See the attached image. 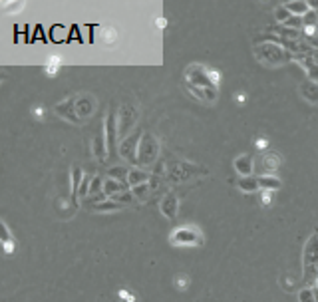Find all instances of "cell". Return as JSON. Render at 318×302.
<instances>
[{"label": "cell", "instance_id": "36", "mask_svg": "<svg viewBox=\"0 0 318 302\" xmlns=\"http://www.w3.org/2000/svg\"><path fill=\"white\" fill-rule=\"evenodd\" d=\"M267 145H269V141L265 140V138H259V140H257V147H259V149H267Z\"/></svg>", "mask_w": 318, "mask_h": 302}, {"label": "cell", "instance_id": "4", "mask_svg": "<svg viewBox=\"0 0 318 302\" xmlns=\"http://www.w3.org/2000/svg\"><path fill=\"white\" fill-rule=\"evenodd\" d=\"M137 119H139V112L134 104H123L117 112V133H119V140L123 141L130 131L136 127Z\"/></svg>", "mask_w": 318, "mask_h": 302}, {"label": "cell", "instance_id": "6", "mask_svg": "<svg viewBox=\"0 0 318 302\" xmlns=\"http://www.w3.org/2000/svg\"><path fill=\"white\" fill-rule=\"evenodd\" d=\"M104 136H106V143H108V153H114V145L119 140V133H117V114H114V110H110L108 116H106Z\"/></svg>", "mask_w": 318, "mask_h": 302}, {"label": "cell", "instance_id": "18", "mask_svg": "<svg viewBox=\"0 0 318 302\" xmlns=\"http://www.w3.org/2000/svg\"><path fill=\"white\" fill-rule=\"evenodd\" d=\"M259 187L263 191H276L282 187V181L276 175H259Z\"/></svg>", "mask_w": 318, "mask_h": 302}, {"label": "cell", "instance_id": "8", "mask_svg": "<svg viewBox=\"0 0 318 302\" xmlns=\"http://www.w3.org/2000/svg\"><path fill=\"white\" fill-rule=\"evenodd\" d=\"M139 140L141 136H134V138H125V140L119 143V155L121 159L134 163L137 167V147H139Z\"/></svg>", "mask_w": 318, "mask_h": 302}, {"label": "cell", "instance_id": "17", "mask_svg": "<svg viewBox=\"0 0 318 302\" xmlns=\"http://www.w3.org/2000/svg\"><path fill=\"white\" fill-rule=\"evenodd\" d=\"M296 60H300L302 62V68L306 70V76H308V80H312V82H316L318 80V64L310 58V54L308 56H298Z\"/></svg>", "mask_w": 318, "mask_h": 302}, {"label": "cell", "instance_id": "22", "mask_svg": "<svg viewBox=\"0 0 318 302\" xmlns=\"http://www.w3.org/2000/svg\"><path fill=\"white\" fill-rule=\"evenodd\" d=\"M121 209H123V205L115 203L114 199H106V201L93 205V211H98V213H112V211H121Z\"/></svg>", "mask_w": 318, "mask_h": 302}, {"label": "cell", "instance_id": "41", "mask_svg": "<svg viewBox=\"0 0 318 302\" xmlns=\"http://www.w3.org/2000/svg\"><path fill=\"white\" fill-rule=\"evenodd\" d=\"M312 290H314V298H316V302H318V286H314Z\"/></svg>", "mask_w": 318, "mask_h": 302}, {"label": "cell", "instance_id": "21", "mask_svg": "<svg viewBox=\"0 0 318 302\" xmlns=\"http://www.w3.org/2000/svg\"><path fill=\"white\" fill-rule=\"evenodd\" d=\"M261 165L265 167V171H267V175H269V171H274V169L280 165V159H278L276 153H265V155L261 157Z\"/></svg>", "mask_w": 318, "mask_h": 302}, {"label": "cell", "instance_id": "31", "mask_svg": "<svg viewBox=\"0 0 318 302\" xmlns=\"http://www.w3.org/2000/svg\"><path fill=\"white\" fill-rule=\"evenodd\" d=\"M209 78H211V86L213 88H219V84H221V72L215 70V68H209Z\"/></svg>", "mask_w": 318, "mask_h": 302}, {"label": "cell", "instance_id": "27", "mask_svg": "<svg viewBox=\"0 0 318 302\" xmlns=\"http://www.w3.org/2000/svg\"><path fill=\"white\" fill-rule=\"evenodd\" d=\"M115 38H117V30H115V28H104V32H102V40H104L106 44H114Z\"/></svg>", "mask_w": 318, "mask_h": 302}, {"label": "cell", "instance_id": "24", "mask_svg": "<svg viewBox=\"0 0 318 302\" xmlns=\"http://www.w3.org/2000/svg\"><path fill=\"white\" fill-rule=\"evenodd\" d=\"M291 18H293V14L289 12V8H287L284 4H280V6H276V8H274V20H276V24L289 22Z\"/></svg>", "mask_w": 318, "mask_h": 302}, {"label": "cell", "instance_id": "19", "mask_svg": "<svg viewBox=\"0 0 318 302\" xmlns=\"http://www.w3.org/2000/svg\"><path fill=\"white\" fill-rule=\"evenodd\" d=\"M287 8H289V12L293 14V16H300V18H304L308 12H310V6H308V2H304V0H295V2H287L284 4Z\"/></svg>", "mask_w": 318, "mask_h": 302}, {"label": "cell", "instance_id": "15", "mask_svg": "<svg viewBox=\"0 0 318 302\" xmlns=\"http://www.w3.org/2000/svg\"><path fill=\"white\" fill-rule=\"evenodd\" d=\"M84 177H86V173H84L80 167H72L70 179H72V199H74V203H78V197H80V185H82Z\"/></svg>", "mask_w": 318, "mask_h": 302}, {"label": "cell", "instance_id": "11", "mask_svg": "<svg viewBox=\"0 0 318 302\" xmlns=\"http://www.w3.org/2000/svg\"><path fill=\"white\" fill-rule=\"evenodd\" d=\"M91 151L98 157V161H106L108 159V143H106V136H93L91 140Z\"/></svg>", "mask_w": 318, "mask_h": 302}, {"label": "cell", "instance_id": "35", "mask_svg": "<svg viewBox=\"0 0 318 302\" xmlns=\"http://www.w3.org/2000/svg\"><path fill=\"white\" fill-rule=\"evenodd\" d=\"M32 112H34V116L38 117V119H42V117H44V108H42V106H38V108H34Z\"/></svg>", "mask_w": 318, "mask_h": 302}, {"label": "cell", "instance_id": "13", "mask_svg": "<svg viewBox=\"0 0 318 302\" xmlns=\"http://www.w3.org/2000/svg\"><path fill=\"white\" fill-rule=\"evenodd\" d=\"M300 93L306 102L310 104H318V82H312V80H304L300 84Z\"/></svg>", "mask_w": 318, "mask_h": 302}, {"label": "cell", "instance_id": "30", "mask_svg": "<svg viewBox=\"0 0 318 302\" xmlns=\"http://www.w3.org/2000/svg\"><path fill=\"white\" fill-rule=\"evenodd\" d=\"M298 300L300 302H316V298H314V290H312V288H304V290H300V292H298Z\"/></svg>", "mask_w": 318, "mask_h": 302}, {"label": "cell", "instance_id": "38", "mask_svg": "<svg viewBox=\"0 0 318 302\" xmlns=\"http://www.w3.org/2000/svg\"><path fill=\"white\" fill-rule=\"evenodd\" d=\"M165 18H157V20H155V26H157V28H163V26H165Z\"/></svg>", "mask_w": 318, "mask_h": 302}, {"label": "cell", "instance_id": "32", "mask_svg": "<svg viewBox=\"0 0 318 302\" xmlns=\"http://www.w3.org/2000/svg\"><path fill=\"white\" fill-rule=\"evenodd\" d=\"M90 185H91V177H84L82 185H80V195H90Z\"/></svg>", "mask_w": 318, "mask_h": 302}, {"label": "cell", "instance_id": "28", "mask_svg": "<svg viewBox=\"0 0 318 302\" xmlns=\"http://www.w3.org/2000/svg\"><path fill=\"white\" fill-rule=\"evenodd\" d=\"M24 8V2H4L2 4V12L10 14V12H18Z\"/></svg>", "mask_w": 318, "mask_h": 302}, {"label": "cell", "instance_id": "5", "mask_svg": "<svg viewBox=\"0 0 318 302\" xmlns=\"http://www.w3.org/2000/svg\"><path fill=\"white\" fill-rule=\"evenodd\" d=\"M185 82L197 88H211V78H209V68L203 64H191L185 68Z\"/></svg>", "mask_w": 318, "mask_h": 302}, {"label": "cell", "instance_id": "33", "mask_svg": "<svg viewBox=\"0 0 318 302\" xmlns=\"http://www.w3.org/2000/svg\"><path fill=\"white\" fill-rule=\"evenodd\" d=\"M60 56H50L48 58V66H52V68H60Z\"/></svg>", "mask_w": 318, "mask_h": 302}, {"label": "cell", "instance_id": "12", "mask_svg": "<svg viewBox=\"0 0 318 302\" xmlns=\"http://www.w3.org/2000/svg\"><path fill=\"white\" fill-rule=\"evenodd\" d=\"M233 165H235V171H237V173H241L243 177L250 175V173H252V169H255V161H252V157L247 155V153L239 155V157L233 161Z\"/></svg>", "mask_w": 318, "mask_h": 302}, {"label": "cell", "instance_id": "40", "mask_svg": "<svg viewBox=\"0 0 318 302\" xmlns=\"http://www.w3.org/2000/svg\"><path fill=\"white\" fill-rule=\"evenodd\" d=\"M179 284H181L179 288H185V284H187V279H185V277H181V279H179Z\"/></svg>", "mask_w": 318, "mask_h": 302}, {"label": "cell", "instance_id": "9", "mask_svg": "<svg viewBox=\"0 0 318 302\" xmlns=\"http://www.w3.org/2000/svg\"><path fill=\"white\" fill-rule=\"evenodd\" d=\"M159 211H161V215L163 217H167V219H177V213H179V199H177V195L175 193H165L163 195V199H161V203H159Z\"/></svg>", "mask_w": 318, "mask_h": 302}, {"label": "cell", "instance_id": "37", "mask_svg": "<svg viewBox=\"0 0 318 302\" xmlns=\"http://www.w3.org/2000/svg\"><path fill=\"white\" fill-rule=\"evenodd\" d=\"M46 74H48V76H56V74H58V68H52V66H46Z\"/></svg>", "mask_w": 318, "mask_h": 302}, {"label": "cell", "instance_id": "1", "mask_svg": "<svg viewBox=\"0 0 318 302\" xmlns=\"http://www.w3.org/2000/svg\"><path fill=\"white\" fill-rule=\"evenodd\" d=\"M255 58L265 66H282L287 62H291L295 56L280 44L265 42V44H259L255 48Z\"/></svg>", "mask_w": 318, "mask_h": 302}, {"label": "cell", "instance_id": "10", "mask_svg": "<svg viewBox=\"0 0 318 302\" xmlns=\"http://www.w3.org/2000/svg\"><path fill=\"white\" fill-rule=\"evenodd\" d=\"M93 112H96V99H93L91 95L84 93V95L76 97V114H78V117H80L82 121L93 116Z\"/></svg>", "mask_w": 318, "mask_h": 302}, {"label": "cell", "instance_id": "23", "mask_svg": "<svg viewBox=\"0 0 318 302\" xmlns=\"http://www.w3.org/2000/svg\"><path fill=\"white\" fill-rule=\"evenodd\" d=\"M128 175H130V169H125V167H112V169H108V177L115 179V181H121V183L128 181Z\"/></svg>", "mask_w": 318, "mask_h": 302}, {"label": "cell", "instance_id": "16", "mask_svg": "<svg viewBox=\"0 0 318 302\" xmlns=\"http://www.w3.org/2000/svg\"><path fill=\"white\" fill-rule=\"evenodd\" d=\"M121 191H128V183H121V181H115V179H104V197H108V199H112L115 197L117 193H121Z\"/></svg>", "mask_w": 318, "mask_h": 302}, {"label": "cell", "instance_id": "39", "mask_svg": "<svg viewBox=\"0 0 318 302\" xmlns=\"http://www.w3.org/2000/svg\"><path fill=\"white\" fill-rule=\"evenodd\" d=\"M235 99L237 102H245V93H235Z\"/></svg>", "mask_w": 318, "mask_h": 302}, {"label": "cell", "instance_id": "2", "mask_svg": "<svg viewBox=\"0 0 318 302\" xmlns=\"http://www.w3.org/2000/svg\"><path fill=\"white\" fill-rule=\"evenodd\" d=\"M159 155V141L153 133H141L137 147V167H151Z\"/></svg>", "mask_w": 318, "mask_h": 302}, {"label": "cell", "instance_id": "26", "mask_svg": "<svg viewBox=\"0 0 318 302\" xmlns=\"http://www.w3.org/2000/svg\"><path fill=\"white\" fill-rule=\"evenodd\" d=\"M112 199H114L115 203H119V205H128V203L134 199V193H132V191H121V193H117Z\"/></svg>", "mask_w": 318, "mask_h": 302}, {"label": "cell", "instance_id": "3", "mask_svg": "<svg viewBox=\"0 0 318 302\" xmlns=\"http://www.w3.org/2000/svg\"><path fill=\"white\" fill-rule=\"evenodd\" d=\"M169 243L173 247H201L203 234L197 227H179L169 234Z\"/></svg>", "mask_w": 318, "mask_h": 302}, {"label": "cell", "instance_id": "29", "mask_svg": "<svg viewBox=\"0 0 318 302\" xmlns=\"http://www.w3.org/2000/svg\"><path fill=\"white\" fill-rule=\"evenodd\" d=\"M100 191H104V181H102V177H93L90 185V197H96Z\"/></svg>", "mask_w": 318, "mask_h": 302}, {"label": "cell", "instance_id": "7", "mask_svg": "<svg viewBox=\"0 0 318 302\" xmlns=\"http://www.w3.org/2000/svg\"><path fill=\"white\" fill-rule=\"evenodd\" d=\"M54 112L62 117V119L70 121V123H82V119L76 114V97H66V99L58 102L54 106Z\"/></svg>", "mask_w": 318, "mask_h": 302}, {"label": "cell", "instance_id": "34", "mask_svg": "<svg viewBox=\"0 0 318 302\" xmlns=\"http://www.w3.org/2000/svg\"><path fill=\"white\" fill-rule=\"evenodd\" d=\"M271 199H273V191H265V195H263V203H265V205H269V203H271Z\"/></svg>", "mask_w": 318, "mask_h": 302}, {"label": "cell", "instance_id": "25", "mask_svg": "<svg viewBox=\"0 0 318 302\" xmlns=\"http://www.w3.org/2000/svg\"><path fill=\"white\" fill-rule=\"evenodd\" d=\"M132 193H134V197H136L139 203H145L147 197H149V185H147V183H141V185L134 187Z\"/></svg>", "mask_w": 318, "mask_h": 302}, {"label": "cell", "instance_id": "20", "mask_svg": "<svg viewBox=\"0 0 318 302\" xmlns=\"http://www.w3.org/2000/svg\"><path fill=\"white\" fill-rule=\"evenodd\" d=\"M239 189L243 193H257L261 187H259V177H252V175H247V177H241L239 179Z\"/></svg>", "mask_w": 318, "mask_h": 302}, {"label": "cell", "instance_id": "14", "mask_svg": "<svg viewBox=\"0 0 318 302\" xmlns=\"http://www.w3.org/2000/svg\"><path fill=\"white\" fill-rule=\"evenodd\" d=\"M149 181V173L147 171H143L141 167H134V169H130V175H128V187L130 189H134V187L141 185V183H147Z\"/></svg>", "mask_w": 318, "mask_h": 302}]
</instances>
